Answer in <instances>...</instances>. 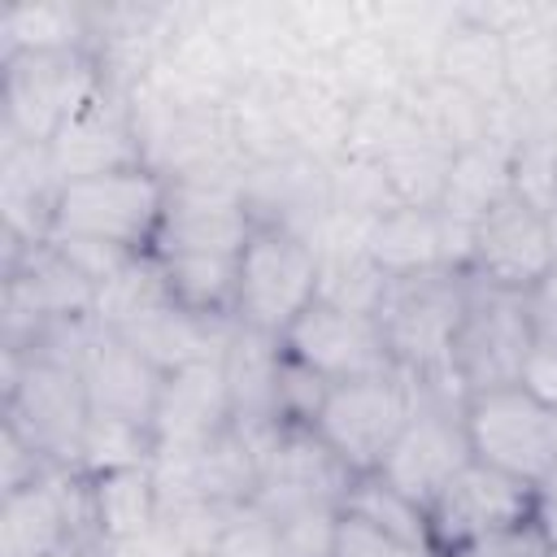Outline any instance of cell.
Here are the masks:
<instances>
[{
  "label": "cell",
  "instance_id": "1",
  "mask_svg": "<svg viewBox=\"0 0 557 557\" xmlns=\"http://www.w3.org/2000/svg\"><path fill=\"white\" fill-rule=\"evenodd\" d=\"M91 405L78 366L4 348V422L48 461L78 470V444L87 431Z\"/></svg>",
  "mask_w": 557,
  "mask_h": 557
},
{
  "label": "cell",
  "instance_id": "2",
  "mask_svg": "<svg viewBox=\"0 0 557 557\" xmlns=\"http://www.w3.org/2000/svg\"><path fill=\"white\" fill-rule=\"evenodd\" d=\"M165 196L170 183L152 165L61 183L48 239H100L126 252H152L157 226L165 218Z\"/></svg>",
  "mask_w": 557,
  "mask_h": 557
},
{
  "label": "cell",
  "instance_id": "3",
  "mask_svg": "<svg viewBox=\"0 0 557 557\" xmlns=\"http://www.w3.org/2000/svg\"><path fill=\"white\" fill-rule=\"evenodd\" d=\"M466 309H470L466 270H426L413 278H392L379 305V326L396 370H409L418 379L453 370V344Z\"/></svg>",
  "mask_w": 557,
  "mask_h": 557
},
{
  "label": "cell",
  "instance_id": "4",
  "mask_svg": "<svg viewBox=\"0 0 557 557\" xmlns=\"http://www.w3.org/2000/svg\"><path fill=\"white\" fill-rule=\"evenodd\" d=\"M100 61L91 52H22L4 57V139L52 144L57 131L104 91Z\"/></svg>",
  "mask_w": 557,
  "mask_h": 557
},
{
  "label": "cell",
  "instance_id": "5",
  "mask_svg": "<svg viewBox=\"0 0 557 557\" xmlns=\"http://www.w3.org/2000/svg\"><path fill=\"white\" fill-rule=\"evenodd\" d=\"M318 252L287 226L257 222L252 239L239 252V292L235 322L261 335L283 339L287 326L318 300Z\"/></svg>",
  "mask_w": 557,
  "mask_h": 557
},
{
  "label": "cell",
  "instance_id": "6",
  "mask_svg": "<svg viewBox=\"0 0 557 557\" xmlns=\"http://www.w3.org/2000/svg\"><path fill=\"white\" fill-rule=\"evenodd\" d=\"M474 461L496 466L531 487L557 474V409L535 400L522 383L474 392L461 409Z\"/></svg>",
  "mask_w": 557,
  "mask_h": 557
},
{
  "label": "cell",
  "instance_id": "7",
  "mask_svg": "<svg viewBox=\"0 0 557 557\" xmlns=\"http://www.w3.org/2000/svg\"><path fill=\"white\" fill-rule=\"evenodd\" d=\"M413 405H418V387H413V374H405V370L335 383L313 431L352 474H370L383 466V457L396 444V435L405 431Z\"/></svg>",
  "mask_w": 557,
  "mask_h": 557
},
{
  "label": "cell",
  "instance_id": "8",
  "mask_svg": "<svg viewBox=\"0 0 557 557\" xmlns=\"http://www.w3.org/2000/svg\"><path fill=\"white\" fill-rule=\"evenodd\" d=\"M535 339L540 331H535L527 296L487 287L470 274V309L453 344V370L466 383V392L474 396V392L518 383Z\"/></svg>",
  "mask_w": 557,
  "mask_h": 557
},
{
  "label": "cell",
  "instance_id": "9",
  "mask_svg": "<svg viewBox=\"0 0 557 557\" xmlns=\"http://www.w3.org/2000/svg\"><path fill=\"white\" fill-rule=\"evenodd\" d=\"M553 270H557V261H553L548 218L540 209H531L527 200H518L513 191L505 200H496L474 222L470 270L466 274H474L479 283L531 296Z\"/></svg>",
  "mask_w": 557,
  "mask_h": 557
},
{
  "label": "cell",
  "instance_id": "10",
  "mask_svg": "<svg viewBox=\"0 0 557 557\" xmlns=\"http://www.w3.org/2000/svg\"><path fill=\"white\" fill-rule=\"evenodd\" d=\"M283 352L300 366L318 370L326 383H352L370 374H392V348L383 339V326L374 313L339 309L326 300H313L283 335Z\"/></svg>",
  "mask_w": 557,
  "mask_h": 557
},
{
  "label": "cell",
  "instance_id": "11",
  "mask_svg": "<svg viewBox=\"0 0 557 557\" xmlns=\"http://www.w3.org/2000/svg\"><path fill=\"white\" fill-rule=\"evenodd\" d=\"M522 518H535V487L496 466L466 461L426 509L431 548H435V557H444V553L461 548L466 540H479V535L522 522Z\"/></svg>",
  "mask_w": 557,
  "mask_h": 557
},
{
  "label": "cell",
  "instance_id": "12",
  "mask_svg": "<svg viewBox=\"0 0 557 557\" xmlns=\"http://www.w3.org/2000/svg\"><path fill=\"white\" fill-rule=\"evenodd\" d=\"M466 461H474V453H470V440H466L461 409L418 396V405H413L405 431L396 435V444L387 448L379 474L396 492H405L409 500H418L422 509H431V500L448 487V479Z\"/></svg>",
  "mask_w": 557,
  "mask_h": 557
},
{
  "label": "cell",
  "instance_id": "13",
  "mask_svg": "<svg viewBox=\"0 0 557 557\" xmlns=\"http://www.w3.org/2000/svg\"><path fill=\"white\" fill-rule=\"evenodd\" d=\"M48 161H52L57 183H78V178L148 165L126 96L104 87L83 113H74L57 131V139L48 144Z\"/></svg>",
  "mask_w": 557,
  "mask_h": 557
},
{
  "label": "cell",
  "instance_id": "14",
  "mask_svg": "<svg viewBox=\"0 0 557 557\" xmlns=\"http://www.w3.org/2000/svg\"><path fill=\"white\" fill-rule=\"evenodd\" d=\"M352 479L357 474L322 444L313 426H283L261 461V483L252 500L270 518H283L305 505H339Z\"/></svg>",
  "mask_w": 557,
  "mask_h": 557
},
{
  "label": "cell",
  "instance_id": "15",
  "mask_svg": "<svg viewBox=\"0 0 557 557\" xmlns=\"http://www.w3.org/2000/svg\"><path fill=\"white\" fill-rule=\"evenodd\" d=\"M78 374H83L91 413H113V418H126V422H139L152 431V413H157L165 374L148 357H139L122 335L96 326V335L87 339V348L78 357Z\"/></svg>",
  "mask_w": 557,
  "mask_h": 557
},
{
  "label": "cell",
  "instance_id": "16",
  "mask_svg": "<svg viewBox=\"0 0 557 557\" xmlns=\"http://www.w3.org/2000/svg\"><path fill=\"white\" fill-rule=\"evenodd\" d=\"M231 426V392L226 370L218 361H191L183 370H170L157 396L152 413V440L157 444H205Z\"/></svg>",
  "mask_w": 557,
  "mask_h": 557
},
{
  "label": "cell",
  "instance_id": "17",
  "mask_svg": "<svg viewBox=\"0 0 557 557\" xmlns=\"http://www.w3.org/2000/svg\"><path fill=\"white\" fill-rule=\"evenodd\" d=\"M435 78L483 100L487 109H500V104H513L509 100V78H505V39L479 22H470L457 4V17L440 44V57H435Z\"/></svg>",
  "mask_w": 557,
  "mask_h": 557
},
{
  "label": "cell",
  "instance_id": "18",
  "mask_svg": "<svg viewBox=\"0 0 557 557\" xmlns=\"http://www.w3.org/2000/svg\"><path fill=\"white\" fill-rule=\"evenodd\" d=\"M370 261L387 278H413L426 270H448L444 218L435 205H392L370 231Z\"/></svg>",
  "mask_w": 557,
  "mask_h": 557
},
{
  "label": "cell",
  "instance_id": "19",
  "mask_svg": "<svg viewBox=\"0 0 557 557\" xmlns=\"http://www.w3.org/2000/svg\"><path fill=\"white\" fill-rule=\"evenodd\" d=\"M96 4L74 0H17L0 9L4 57L22 52H91Z\"/></svg>",
  "mask_w": 557,
  "mask_h": 557
},
{
  "label": "cell",
  "instance_id": "20",
  "mask_svg": "<svg viewBox=\"0 0 557 557\" xmlns=\"http://www.w3.org/2000/svg\"><path fill=\"white\" fill-rule=\"evenodd\" d=\"M91 518H96V544L131 540L148 531L161 518V496L152 487L148 466L109 470L91 479Z\"/></svg>",
  "mask_w": 557,
  "mask_h": 557
},
{
  "label": "cell",
  "instance_id": "21",
  "mask_svg": "<svg viewBox=\"0 0 557 557\" xmlns=\"http://www.w3.org/2000/svg\"><path fill=\"white\" fill-rule=\"evenodd\" d=\"M165 270L170 300L200 313V318H235V292H239V257H205V252H178L157 257Z\"/></svg>",
  "mask_w": 557,
  "mask_h": 557
},
{
  "label": "cell",
  "instance_id": "22",
  "mask_svg": "<svg viewBox=\"0 0 557 557\" xmlns=\"http://www.w3.org/2000/svg\"><path fill=\"white\" fill-rule=\"evenodd\" d=\"M170 305V287H165V270L157 261V252H139L131 257L113 278H104L96 287V305H91V322L100 331H126L131 322H139L144 313Z\"/></svg>",
  "mask_w": 557,
  "mask_h": 557
},
{
  "label": "cell",
  "instance_id": "23",
  "mask_svg": "<svg viewBox=\"0 0 557 557\" xmlns=\"http://www.w3.org/2000/svg\"><path fill=\"white\" fill-rule=\"evenodd\" d=\"M339 509L366 518L370 527H379L383 535L400 540L405 548H418V553H435L431 548V522H426V509L418 500H409L405 492H396L379 470L370 474H357L339 500Z\"/></svg>",
  "mask_w": 557,
  "mask_h": 557
},
{
  "label": "cell",
  "instance_id": "24",
  "mask_svg": "<svg viewBox=\"0 0 557 557\" xmlns=\"http://www.w3.org/2000/svg\"><path fill=\"white\" fill-rule=\"evenodd\" d=\"M152 448H157V440H152L148 426L113 418V413H91L87 431H83V444H78V470L87 479H96V474H109V470L148 466Z\"/></svg>",
  "mask_w": 557,
  "mask_h": 557
},
{
  "label": "cell",
  "instance_id": "25",
  "mask_svg": "<svg viewBox=\"0 0 557 557\" xmlns=\"http://www.w3.org/2000/svg\"><path fill=\"white\" fill-rule=\"evenodd\" d=\"M274 522H278L283 557H335L339 505H305V509H292Z\"/></svg>",
  "mask_w": 557,
  "mask_h": 557
},
{
  "label": "cell",
  "instance_id": "26",
  "mask_svg": "<svg viewBox=\"0 0 557 557\" xmlns=\"http://www.w3.org/2000/svg\"><path fill=\"white\" fill-rule=\"evenodd\" d=\"M335 383H326L318 370L300 366L296 357L283 352V370H278V418L283 426H313L326 396Z\"/></svg>",
  "mask_w": 557,
  "mask_h": 557
},
{
  "label": "cell",
  "instance_id": "27",
  "mask_svg": "<svg viewBox=\"0 0 557 557\" xmlns=\"http://www.w3.org/2000/svg\"><path fill=\"white\" fill-rule=\"evenodd\" d=\"M213 557H283V544H278V522L257 505H235L231 518H226V531L213 548Z\"/></svg>",
  "mask_w": 557,
  "mask_h": 557
},
{
  "label": "cell",
  "instance_id": "28",
  "mask_svg": "<svg viewBox=\"0 0 557 557\" xmlns=\"http://www.w3.org/2000/svg\"><path fill=\"white\" fill-rule=\"evenodd\" d=\"M553 553V535L544 531L540 518H522L509 527H496L479 540H466L461 548L444 553V557H548Z\"/></svg>",
  "mask_w": 557,
  "mask_h": 557
},
{
  "label": "cell",
  "instance_id": "29",
  "mask_svg": "<svg viewBox=\"0 0 557 557\" xmlns=\"http://www.w3.org/2000/svg\"><path fill=\"white\" fill-rule=\"evenodd\" d=\"M335 557H431L418 548H405L400 540L383 535L379 527H370L366 518L339 509V531H335Z\"/></svg>",
  "mask_w": 557,
  "mask_h": 557
},
{
  "label": "cell",
  "instance_id": "30",
  "mask_svg": "<svg viewBox=\"0 0 557 557\" xmlns=\"http://www.w3.org/2000/svg\"><path fill=\"white\" fill-rule=\"evenodd\" d=\"M535 400L553 405L557 409V339L553 335H540L527 366H522V379H518Z\"/></svg>",
  "mask_w": 557,
  "mask_h": 557
},
{
  "label": "cell",
  "instance_id": "31",
  "mask_svg": "<svg viewBox=\"0 0 557 557\" xmlns=\"http://www.w3.org/2000/svg\"><path fill=\"white\" fill-rule=\"evenodd\" d=\"M527 305H531V318H535V331L540 335H553L557 339V270L527 296Z\"/></svg>",
  "mask_w": 557,
  "mask_h": 557
},
{
  "label": "cell",
  "instance_id": "32",
  "mask_svg": "<svg viewBox=\"0 0 557 557\" xmlns=\"http://www.w3.org/2000/svg\"><path fill=\"white\" fill-rule=\"evenodd\" d=\"M535 518L544 522V531H548L553 544H557V474H553L544 487H535Z\"/></svg>",
  "mask_w": 557,
  "mask_h": 557
}]
</instances>
